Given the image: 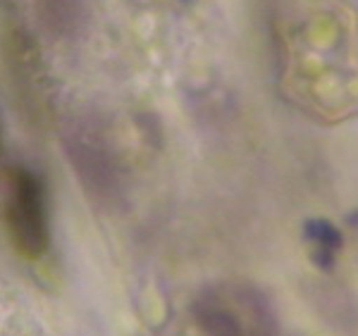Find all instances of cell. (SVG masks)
I'll use <instances>...</instances> for the list:
<instances>
[{"instance_id":"1","label":"cell","mask_w":358,"mask_h":336,"mask_svg":"<svg viewBox=\"0 0 358 336\" xmlns=\"http://www.w3.org/2000/svg\"><path fill=\"white\" fill-rule=\"evenodd\" d=\"M0 67L15 108L31 126L48 117V81L36 41L20 20L15 0H0Z\"/></svg>"},{"instance_id":"2","label":"cell","mask_w":358,"mask_h":336,"mask_svg":"<svg viewBox=\"0 0 358 336\" xmlns=\"http://www.w3.org/2000/svg\"><path fill=\"white\" fill-rule=\"evenodd\" d=\"M5 227L20 256L41 258L50 246L45 184L29 167L15 165L5 177Z\"/></svg>"},{"instance_id":"3","label":"cell","mask_w":358,"mask_h":336,"mask_svg":"<svg viewBox=\"0 0 358 336\" xmlns=\"http://www.w3.org/2000/svg\"><path fill=\"white\" fill-rule=\"evenodd\" d=\"M67 155L82 187L101 203H113L120 196V165L108 136L96 122L82 119L67 131Z\"/></svg>"},{"instance_id":"4","label":"cell","mask_w":358,"mask_h":336,"mask_svg":"<svg viewBox=\"0 0 358 336\" xmlns=\"http://www.w3.org/2000/svg\"><path fill=\"white\" fill-rule=\"evenodd\" d=\"M306 239L313 246V263L320 270L330 272L334 268V256L344 246L342 231L327 219H308L306 222Z\"/></svg>"},{"instance_id":"5","label":"cell","mask_w":358,"mask_h":336,"mask_svg":"<svg viewBox=\"0 0 358 336\" xmlns=\"http://www.w3.org/2000/svg\"><path fill=\"white\" fill-rule=\"evenodd\" d=\"M194 315L208 336H246L234 312L215 298H199V303L194 305Z\"/></svg>"},{"instance_id":"6","label":"cell","mask_w":358,"mask_h":336,"mask_svg":"<svg viewBox=\"0 0 358 336\" xmlns=\"http://www.w3.org/2000/svg\"><path fill=\"white\" fill-rule=\"evenodd\" d=\"M38 15L55 34H67L77 27L79 0H38Z\"/></svg>"},{"instance_id":"7","label":"cell","mask_w":358,"mask_h":336,"mask_svg":"<svg viewBox=\"0 0 358 336\" xmlns=\"http://www.w3.org/2000/svg\"><path fill=\"white\" fill-rule=\"evenodd\" d=\"M349 224L358 231V212H354V215H349Z\"/></svg>"},{"instance_id":"8","label":"cell","mask_w":358,"mask_h":336,"mask_svg":"<svg viewBox=\"0 0 358 336\" xmlns=\"http://www.w3.org/2000/svg\"><path fill=\"white\" fill-rule=\"evenodd\" d=\"M0 153H3V134H0Z\"/></svg>"}]
</instances>
